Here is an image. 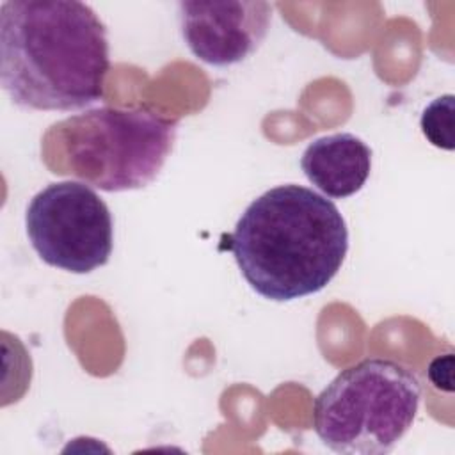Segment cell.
<instances>
[{"instance_id":"1","label":"cell","mask_w":455,"mask_h":455,"mask_svg":"<svg viewBox=\"0 0 455 455\" xmlns=\"http://www.w3.org/2000/svg\"><path fill=\"white\" fill-rule=\"evenodd\" d=\"M110 69L107 28L76 0L0 5V82L30 110H78L103 98Z\"/></svg>"},{"instance_id":"2","label":"cell","mask_w":455,"mask_h":455,"mask_svg":"<svg viewBox=\"0 0 455 455\" xmlns=\"http://www.w3.org/2000/svg\"><path fill=\"white\" fill-rule=\"evenodd\" d=\"M228 249L258 295L288 302L318 293L334 279L348 251V229L331 199L288 183L249 203Z\"/></svg>"},{"instance_id":"3","label":"cell","mask_w":455,"mask_h":455,"mask_svg":"<svg viewBox=\"0 0 455 455\" xmlns=\"http://www.w3.org/2000/svg\"><path fill=\"white\" fill-rule=\"evenodd\" d=\"M178 123L140 108L100 107L53 123L41 160L55 176L103 192L139 190L156 180L176 140Z\"/></svg>"},{"instance_id":"4","label":"cell","mask_w":455,"mask_h":455,"mask_svg":"<svg viewBox=\"0 0 455 455\" xmlns=\"http://www.w3.org/2000/svg\"><path fill=\"white\" fill-rule=\"evenodd\" d=\"M418 375L400 361L368 357L341 370L315 398L313 428L341 455H386L412 427Z\"/></svg>"},{"instance_id":"5","label":"cell","mask_w":455,"mask_h":455,"mask_svg":"<svg viewBox=\"0 0 455 455\" xmlns=\"http://www.w3.org/2000/svg\"><path fill=\"white\" fill-rule=\"evenodd\" d=\"M25 228L30 245L50 267L89 274L110 259L112 215L85 183L59 181L39 190L27 206Z\"/></svg>"},{"instance_id":"6","label":"cell","mask_w":455,"mask_h":455,"mask_svg":"<svg viewBox=\"0 0 455 455\" xmlns=\"http://www.w3.org/2000/svg\"><path fill=\"white\" fill-rule=\"evenodd\" d=\"M181 37L201 62L226 68L249 59L265 41L272 5L263 0H183Z\"/></svg>"},{"instance_id":"7","label":"cell","mask_w":455,"mask_h":455,"mask_svg":"<svg viewBox=\"0 0 455 455\" xmlns=\"http://www.w3.org/2000/svg\"><path fill=\"white\" fill-rule=\"evenodd\" d=\"M300 167L320 192L343 199L364 187L371 171V149L354 133H332L315 139L304 149Z\"/></svg>"},{"instance_id":"8","label":"cell","mask_w":455,"mask_h":455,"mask_svg":"<svg viewBox=\"0 0 455 455\" xmlns=\"http://www.w3.org/2000/svg\"><path fill=\"white\" fill-rule=\"evenodd\" d=\"M421 132L428 142L441 149H453V94L435 98L421 114Z\"/></svg>"}]
</instances>
